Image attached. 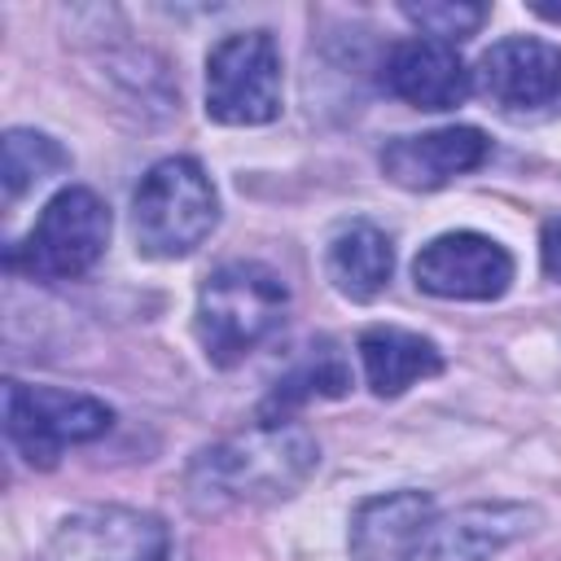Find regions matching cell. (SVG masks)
Instances as JSON below:
<instances>
[{"mask_svg":"<svg viewBox=\"0 0 561 561\" xmlns=\"http://www.w3.org/2000/svg\"><path fill=\"white\" fill-rule=\"evenodd\" d=\"M167 552H171V530L162 517L105 504V508L70 513L53 530L44 561H167Z\"/></svg>","mask_w":561,"mask_h":561,"instance_id":"8","label":"cell"},{"mask_svg":"<svg viewBox=\"0 0 561 561\" xmlns=\"http://www.w3.org/2000/svg\"><path fill=\"white\" fill-rule=\"evenodd\" d=\"M530 522H535V508L513 504V500L465 504L451 517L434 522L421 535V543L408 552V561H491L500 548L526 535Z\"/></svg>","mask_w":561,"mask_h":561,"instance_id":"11","label":"cell"},{"mask_svg":"<svg viewBox=\"0 0 561 561\" xmlns=\"http://www.w3.org/2000/svg\"><path fill=\"white\" fill-rule=\"evenodd\" d=\"M386 88L416 110H456L473 92V70L460 61L456 44L403 39L386 57Z\"/></svg>","mask_w":561,"mask_h":561,"instance_id":"12","label":"cell"},{"mask_svg":"<svg viewBox=\"0 0 561 561\" xmlns=\"http://www.w3.org/2000/svg\"><path fill=\"white\" fill-rule=\"evenodd\" d=\"M206 114L224 127H263L280 114V48L267 31H237L210 48Z\"/></svg>","mask_w":561,"mask_h":561,"instance_id":"6","label":"cell"},{"mask_svg":"<svg viewBox=\"0 0 561 561\" xmlns=\"http://www.w3.org/2000/svg\"><path fill=\"white\" fill-rule=\"evenodd\" d=\"M473 88L508 118L561 110V48L535 35L495 39L473 70Z\"/></svg>","mask_w":561,"mask_h":561,"instance_id":"7","label":"cell"},{"mask_svg":"<svg viewBox=\"0 0 561 561\" xmlns=\"http://www.w3.org/2000/svg\"><path fill=\"white\" fill-rule=\"evenodd\" d=\"M105 245L110 206L92 188L70 184L39 210L31 232L18 245H9L4 263L9 272H26L35 280H75L105 254Z\"/></svg>","mask_w":561,"mask_h":561,"instance_id":"4","label":"cell"},{"mask_svg":"<svg viewBox=\"0 0 561 561\" xmlns=\"http://www.w3.org/2000/svg\"><path fill=\"white\" fill-rule=\"evenodd\" d=\"M535 13H543V18H552V22H561V4H535Z\"/></svg>","mask_w":561,"mask_h":561,"instance_id":"20","label":"cell"},{"mask_svg":"<svg viewBox=\"0 0 561 561\" xmlns=\"http://www.w3.org/2000/svg\"><path fill=\"white\" fill-rule=\"evenodd\" d=\"M110 425H114L110 403H101L92 394L4 381V434L22 451V460L35 469H53L66 447L92 443Z\"/></svg>","mask_w":561,"mask_h":561,"instance_id":"5","label":"cell"},{"mask_svg":"<svg viewBox=\"0 0 561 561\" xmlns=\"http://www.w3.org/2000/svg\"><path fill=\"white\" fill-rule=\"evenodd\" d=\"M320 465V447L302 425L259 421L232 434L188 465V491L202 508L224 504H276L289 500Z\"/></svg>","mask_w":561,"mask_h":561,"instance_id":"1","label":"cell"},{"mask_svg":"<svg viewBox=\"0 0 561 561\" xmlns=\"http://www.w3.org/2000/svg\"><path fill=\"white\" fill-rule=\"evenodd\" d=\"M403 18L425 35V39H438V44H456L465 35H473L482 22H486V9L482 4H451V0H425V4H403Z\"/></svg>","mask_w":561,"mask_h":561,"instance_id":"18","label":"cell"},{"mask_svg":"<svg viewBox=\"0 0 561 561\" xmlns=\"http://www.w3.org/2000/svg\"><path fill=\"white\" fill-rule=\"evenodd\" d=\"M539 259H543V272H548L552 280H561V219H548V224H543Z\"/></svg>","mask_w":561,"mask_h":561,"instance_id":"19","label":"cell"},{"mask_svg":"<svg viewBox=\"0 0 561 561\" xmlns=\"http://www.w3.org/2000/svg\"><path fill=\"white\" fill-rule=\"evenodd\" d=\"M351 390V368H346V359L333 351V346H311V355L307 359H298L276 386H272V394L263 399V408H259V421H280L289 408H298V403H311V399H337V394H346Z\"/></svg>","mask_w":561,"mask_h":561,"instance_id":"16","label":"cell"},{"mask_svg":"<svg viewBox=\"0 0 561 561\" xmlns=\"http://www.w3.org/2000/svg\"><path fill=\"white\" fill-rule=\"evenodd\" d=\"M434 526V504L421 491H394L364 500L351 517L355 561H408L421 535Z\"/></svg>","mask_w":561,"mask_h":561,"instance_id":"13","label":"cell"},{"mask_svg":"<svg viewBox=\"0 0 561 561\" xmlns=\"http://www.w3.org/2000/svg\"><path fill=\"white\" fill-rule=\"evenodd\" d=\"M412 280L434 298L491 302L513 285V254L482 232H443L412 259Z\"/></svg>","mask_w":561,"mask_h":561,"instance_id":"9","label":"cell"},{"mask_svg":"<svg viewBox=\"0 0 561 561\" xmlns=\"http://www.w3.org/2000/svg\"><path fill=\"white\" fill-rule=\"evenodd\" d=\"M359 359H364V377H368L373 394H381V399H394L408 386L443 373V351L430 337H421L412 329H394V324L364 329Z\"/></svg>","mask_w":561,"mask_h":561,"instance_id":"15","label":"cell"},{"mask_svg":"<svg viewBox=\"0 0 561 561\" xmlns=\"http://www.w3.org/2000/svg\"><path fill=\"white\" fill-rule=\"evenodd\" d=\"M66 167H70V153H66L53 136H44V131H35V127H9V131H4L0 175H4V197H9V202H18L26 188L53 180V175L66 171Z\"/></svg>","mask_w":561,"mask_h":561,"instance_id":"17","label":"cell"},{"mask_svg":"<svg viewBox=\"0 0 561 561\" xmlns=\"http://www.w3.org/2000/svg\"><path fill=\"white\" fill-rule=\"evenodd\" d=\"M289 311L285 280L263 263H224L197 289V342L215 368L241 364L254 346H263Z\"/></svg>","mask_w":561,"mask_h":561,"instance_id":"2","label":"cell"},{"mask_svg":"<svg viewBox=\"0 0 561 561\" xmlns=\"http://www.w3.org/2000/svg\"><path fill=\"white\" fill-rule=\"evenodd\" d=\"M219 224V193L202 162L162 158L153 162L131 193V237L149 259L193 254Z\"/></svg>","mask_w":561,"mask_h":561,"instance_id":"3","label":"cell"},{"mask_svg":"<svg viewBox=\"0 0 561 561\" xmlns=\"http://www.w3.org/2000/svg\"><path fill=\"white\" fill-rule=\"evenodd\" d=\"M491 158V140L478 127H438V131H421V136H394L381 149V171L386 180H394L399 188L412 193H430L451 184L456 175L478 171Z\"/></svg>","mask_w":561,"mask_h":561,"instance_id":"10","label":"cell"},{"mask_svg":"<svg viewBox=\"0 0 561 561\" xmlns=\"http://www.w3.org/2000/svg\"><path fill=\"white\" fill-rule=\"evenodd\" d=\"M324 272L333 280V289L351 302H373L386 285H390V272H394V245L390 237L368 224V219H355V224H342L333 237H329V250H324Z\"/></svg>","mask_w":561,"mask_h":561,"instance_id":"14","label":"cell"}]
</instances>
